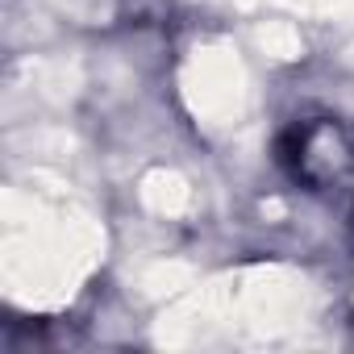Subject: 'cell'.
Masks as SVG:
<instances>
[{"label": "cell", "instance_id": "6da1fadb", "mask_svg": "<svg viewBox=\"0 0 354 354\" xmlns=\"http://www.w3.org/2000/svg\"><path fill=\"white\" fill-rule=\"evenodd\" d=\"M279 158L292 171V180H300L304 188L317 192V188H325L333 180L337 167L346 162V142H342L337 125H329V121H304V125H296L283 138Z\"/></svg>", "mask_w": 354, "mask_h": 354}]
</instances>
